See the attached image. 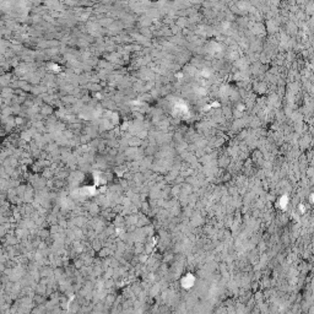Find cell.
<instances>
[{
    "label": "cell",
    "instance_id": "6da1fadb",
    "mask_svg": "<svg viewBox=\"0 0 314 314\" xmlns=\"http://www.w3.org/2000/svg\"><path fill=\"white\" fill-rule=\"evenodd\" d=\"M24 193H25V187H24V185H19V187H17V189H16V194L21 196V195L24 194Z\"/></svg>",
    "mask_w": 314,
    "mask_h": 314
}]
</instances>
